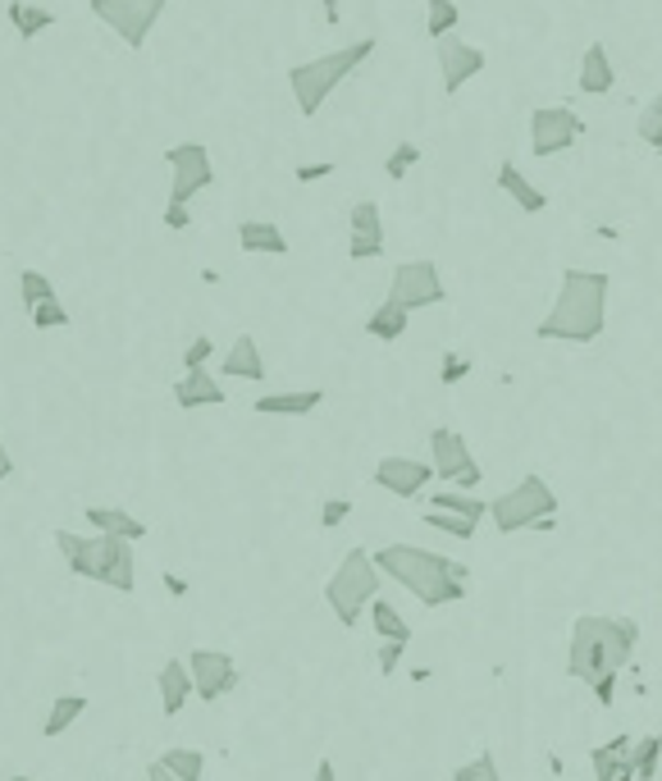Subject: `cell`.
I'll return each instance as SVG.
<instances>
[{
    "label": "cell",
    "instance_id": "cell-1",
    "mask_svg": "<svg viewBox=\"0 0 662 781\" xmlns=\"http://www.w3.org/2000/svg\"><path fill=\"white\" fill-rule=\"evenodd\" d=\"M370 562H375L379 576H389L402 590H412L425 608H444V604L466 598V581H471L466 562L444 558L435 549H421V544H385V549L370 553Z\"/></svg>",
    "mask_w": 662,
    "mask_h": 781
},
{
    "label": "cell",
    "instance_id": "cell-2",
    "mask_svg": "<svg viewBox=\"0 0 662 781\" xmlns=\"http://www.w3.org/2000/svg\"><path fill=\"white\" fill-rule=\"evenodd\" d=\"M607 289H613V275L603 270H576V266L563 270L557 302L534 325V334L544 343H594L607 329Z\"/></svg>",
    "mask_w": 662,
    "mask_h": 781
},
{
    "label": "cell",
    "instance_id": "cell-3",
    "mask_svg": "<svg viewBox=\"0 0 662 781\" xmlns=\"http://www.w3.org/2000/svg\"><path fill=\"white\" fill-rule=\"evenodd\" d=\"M640 649V621L635 617H576L567 644V676L576 681H599V676H622Z\"/></svg>",
    "mask_w": 662,
    "mask_h": 781
},
{
    "label": "cell",
    "instance_id": "cell-4",
    "mask_svg": "<svg viewBox=\"0 0 662 781\" xmlns=\"http://www.w3.org/2000/svg\"><path fill=\"white\" fill-rule=\"evenodd\" d=\"M370 56H375V37H362V42H347V46L329 50V56H316L307 65H293L288 69V88H293V101H297L302 119H316L324 110V101L334 96Z\"/></svg>",
    "mask_w": 662,
    "mask_h": 781
},
{
    "label": "cell",
    "instance_id": "cell-5",
    "mask_svg": "<svg viewBox=\"0 0 662 781\" xmlns=\"http://www.w3.org/2000/svg\"><path fill=\"white\" fill-rule=\"evenodd\" d=\"M379 581H385V576L375 571L370 553H366V549H347L343 562H339V571L324 581V604H329V613H334L343 627L352 631L356 621L366 617L370 598H379Z\"/></svg>",
    "mask_w": 662,
    "mask_h": 781
},
{
    "label": "cell",
    "instance_id": "cell-6",
    "mask_svg": "<svg viewBox=\"0 0 662 781\" xmlns=\"http://www.w3.org/2000/svg\"><path fill=\"white\" fill-rule=\"evenodd\" d=\"M489 516L503 535H517V531H540V521H553L557 516V493L544 476H521L507 493L489 503Z\"/></svg>",
    "mask_w": 662,
    "mask_h": 781
},
{
    "label": "cell",
    "instance_id": "cell-7",
    "mask_svg": "<svg viewBox=\"0 0 662 781\" xmlns=\"http://www.w3.org/2000/svg\"><path fill=\"white\" fill-rule=\"evenodd\" d=\"M87 10L129 50H142L151 33H156L161 14L169 10V0H87Z\"/></svg>",
    "mask_w": 662,
    "mask_h": 781
},
{
    "label": "cell",
    "instance_id": "cell-8",
    "mask_svg": "<svg viewBox=\"0 0 662 781\" xmlns=\"http://www.w3.org/2000/svg\"><path fill=\"white\" fill-rule=\"evenodd\" d=\"M429 471H435L444 485H457L462 493L485 485V471H480V462H475V453L466 444V434L452 430V426H435V430H429Z\"/></svg>",
    "mask_w": 662,
    "mask_h": 781
},
{
    "label": "cell",
    "instance_id": "cell-9",
    "mask_svg": "<svg viewBox=\"0 0 662 781\" xmlns=\"http://www.w3.org/2000/svg\"><path fill=\"white\" fill-rule=\"evenodd\" d=\"M165 165H169V201L178 206H192V197H201L215 184V161H211V147L206 142H174L165 151Z\"/></svg>",
    "mask_w": 662,
    "mask_h": 781
},
{
    "label": "cell",
    "instance_id": "cell-10",
    "mask_svg": "<svg viewBox=\"0 0 662 781\" xmlns=\"http://www.w3.org/2000/svg\"><path fill=\"white\" fill-rule=\"evenodd\" d=\"M389 302H393V306H402L406 316H412V311H425V306L448 302L444 275H439L435 260H402V266H393V279H389Z\"/></svg>",
    "mask_w": 662,
    "mask_h": 781
},
{
    "label": "cell",
    "instance_id": "cell-11",
    "mask_svg": "<svg viewBox=\"0 0 662 781\" xmlns=\"http://www.w3.org/2000/svg\"><path fill=\"white\" fill-rule=\"evenodd\" d=\"M580 138H584V119L571 106H540L530 115V155L534 161L571 151Z\"/></svg>",
    "mask_w": 662,
    "mask_h": 781
},
{
    "label": "cell",
    "instance_id": "cell-12",
    "mask_svg": "<svg viewBox=\"0 0 662 781\" xmlns=\"http://www.w3.org/2000/svg\"><path fill=\"white\" fill-rule=\"evenodd\" d=\"M184 663H188V676H192V695L206 699V704L224 699L228 690H238V681H243L234 654H224V649H192Z\"/></svg>",
    "mask_w": 662,
    "mask_h": 781
},
{
    "label": "cell",
    "instance_id": "cell-13",
    "mask_svg": "<svg viewBox=\"0 0 662 781\" xmlns=\"http://www.w3.org/2000/svg\"><path fill=\"white\" fill-rule=\"evenodd\" d=\"M435 46H439V83H444V96H457V92L471 83V78H480V73H485V65H489L485 50L471 46V42H462L457 33L439 37Z\"/></svg>",
    "mask_w": 662,
    "mask_h": 781
},
{
    "label": "cell",
    "instance_id": "cell-14",
    "mask_svg": "<svg viewBox=\"0 0 662 781\" xmlns=\"http://www.w3.org/2000/svg\"><path fill=\"white\" fill-rule=\"evenodd\" d=\"M96 585L119 590V594H133L138 590V558H133V544L119 539V535H96Z\"/></svg>",
    "mask_w": 662,
    "mask_h": 781
},
{
    "label": "cell",
    "instance_id": "cell-15",
    "mask_svg": "<svg viewBox=\"0 0 662 781\" xmlns=\"http://www.w3.org/2000/svg\"><path fill=\"white\" fill-rule=\"evenodd\" d=\"M435 471H429V462H416V457H402V453H389L375 462V485L393 493V499H416V493L429 489Z\"/></svg>",
    "mask_w": 662,
    "mask_h": 781
},
{
    "label": "cell",
    "instance_id": "cell-16",
    "mask_svg": "<svg viewBox=\"0 0 662 781\" xmlns=\"http://www.w3.org/2000/svg\"><path fill=\"white\" fill-rule=\"evenodd\" d=\"M576 88L584 96H607L617 88V69H613V56H607L603 42H590L580 56V73H576Z\"/></svg>",
    "mask_w": 662,
    "mask_h": 781
},
{
    "label": "cell",
    "instance_id": "cell-17",
    "mask_svg": "<svg viewBox=\"0 0 662 781\" xmlns=\"http://www.w3.org/2000/svg\"><path fill=\"white\" fill-rule=\"evenodd\" d=\"M220 375H224V380H251V384H261V380H265V357H261L257 338L238 334L234 343H228V352L220 357Z\"/></svg>",
    "mask_w": 662,
    "mask_h": 781
},
{
    "label": "cell",
    "instance_id": "cell-18",
    "mask_svg": "<svg viewBox=\"0 0 662 781\" xmlns=\"http://www.w3.org/2000/svg\"><path fill=\"white\" fill-rule=\"evenodd\" d=\"M174 403L184 411H197V407H224L228 394L211 371H184V380H174Z\"/></svg>",
    "mask_w": 662,
    "mask_h": 781
},
{
    "label": "cell",
    "instance_id": "cell-19",
    "mask_svg": "<svg viewBox=\"0 0 662 781\" xmlns=\"http://www.w3.org/2000/svg\"><path fill=\"white\" fill-rule=\"evenodd\" d=\"M156 690H161V713H165V718H178V713H184V704L192 699L188 663H184V658H169V663L156 672Z\"/></svg>",
    "mask_w": 662,
    "mask_h": 781
},
{
    "label": "cell",
    "instance_id": "cell-20",
    "mask_svg": "<svg viewBox=\"0 0 662 781\" xmlns=\"http://www.w3.org/2000/svg\"><path fill=\"white\" fill-rule=\"evenodd\" d=\"M324 403V388H284V394H261L251 403L257 416H311Z\"/></svg>",
    "mask_w": 662,
    "mask_h": 781
},
{
    "label": "cell",
    "instance_id": "cell-21",
    "mask_svg": "<svg viewBox=\"0 0 662 781\" xmlns=\"http://www.w3.org/2000/svg\"><path fill=\"white\" fill-rule=\"evenodd\" d=\"M87 526H96V535H119V539H129V544H142L151 535V526L142 516L133 512H123V508H87Z\"/></svg>",
    "mask_w": 662,
    "mask_h": 781
},
{
    "label": "cell",
    "instance_id": "cell-22",
    "mask_svg": "<svg viewBox=\"0 0 662 781\" xmlns=\"http://www.w3.org/2000/svg\"><path fill=\"white\" fill-rule=\"evenodd\" d=\"M238 247L251 256H288V238L274 220H243L238 224Z\"/></svg>",
    "mask_w": 662,
    "mask_h": 781
},
{
    "label": "cell",
    "instance_id": "cell-23",
    "mask_svg": "<svg viewBox=\"0 0 662 781\" xmlns=\"http://www.w3.org/2000/svg\"><path fill=\"white\" fill-rule=\"evenodd\" d=\"M498 188L521 206V215H540V211H548V193H544V188H534L512 161H503V165H498Z\"/></svg>",
    "mask_w": 662,
    "mask_h": 781
},
{
    "label": "cell",
    "instance_id": "cell-24",
    "mask_svg": "<svg viewBox=\"0 0 662 781\" xmlns=\"http://www.w3.org/2000/svg\"><path fill=\"white\" fill-rule=\"evenodd\" d=\"M56 549L64 558V567L73 576L92 581L96 576V535H79V531H56Z\"/></svg>",
    "mask_w": 662,
    "mask_h": 781
},
{
    "label": "cell",
    "instance_id": "cell-25",
    "mask_svg": "<svg viewBox=\"0 0 662 781\" xmlns=\"http://www.w3.org/2000/svg\"><path fill=\"white\" fill-rule=\"evenodd\" d=\"M429 508L448 512V516H462V521H471V526H480V521L489 516V503L480 499V493H462V489H435L429 493Z\"/></svg>",
    "mask_w": 662,
    "mask_h": 781
},
{
    "label": "cell",
    "instance_id": "cell-26",
    "mask_svg": "<svg viewBox=\"0 0 662 781\" xmlns=\"http://www.w3.org/2000/svg\"><path fill=\"white\" fill-rule=\"evenodd\" d=\"M10 28L23 37V42H33V37H42L46 28H56V10H46V5H37V0H10Z\"/></svg>",
    "mask_w": 662,
    "mask_h": 781
},
{
    "label": "cell",
    "instance_id": "cell-27",
    "mask_svg": "<svg viewBox=\"0 0 662 781\" xmlns=\"http://www.w3.org/2000/svg\"><path fill=\"white\" fill-rule=\"evenodd\" d=\"M87 709H92V704H87V695H60V699H56V704H50V709H46V718H42V736H46V741H56V736H64V732H69V726H73V722H79V718H83Z\"/></svg>",
    "mask_w": 662,
    "mask_h": 781
},
{
    "label": "cell",
    "instance_id": "cell-28",
    "mask_svg": "<svg viewBox=\"0 0 662 781\" xmlns=\"http://www.w3.org/2000/svg\"><path fill=\"white\" fill-rule=\"evenodd\" d=\"M406 325H412V316H406L402 306H393L389 298L379 302V306L370 311V316H366V334H370V338H379V343H398V338L406 334Z\"/></svg>",
    "mask_w": 662,
    "mask_h": 781
},
{
    "label": "cell",
    "instance_id": "cell-29",
    "mask_svg": "<svg viewBox=\"0 0 662 781\" xmlns=\"http://www.w3.org/2000/svg\"><path fill=\"white\" fill-rule=\"evenodd\" d=\"M174 781H201L206 777V754H201L197 745H174V749H165L161 759H156Z\"/></svg>",
    "mask_w": 662,
    "mask_h": 781
},
{
    "label": "cell",
    "instance_id": "cell-30",
    "mask_svg": "<svg viewBox=\"0 0 662 781\" xmlns=\"http://www.w3.org/2000/svg\"><path fill=\"white\" fill-rule=\"evenodd\" d=\"M630 736L622 732V736H613L607 745H594L590 749V763H594V781H617V772L626 768V759H630Z\"/></svg>",
    "mask_w": 662,
    "mask_h": 781
},
{
    "label": "cell",
    "instance_id": "cell-31",
    "mask_svg": "<svg viewBox=\"0 0 662 781\" xmlns=\"http://www.w3.org/2000/svg\"><path fill=\"white\" fill-rule=\"evenodd\" d=\"M370 627L379 640H402L412 644V627H406V617L389 604V598H370Z\"/></svg>",
    "mask_w": 662,
    "mask_h": 781
},
{
    "label": "cell",
    "instance_id": "cell-32",
    "mask_svg": "<svg viewBox=\"0 0 662 781\" xmlns=\"http://www.w3.org/2000/svg\"><path fill=\"white\" fill-rule=\"evenodd\" d=\"M630 772H635V781H658V763H662V736L653 732V736H640L630 745Z\"/></svg>",
    "mask_w": 662,
    "mask_h": 781
},
{
    "label": "cell",
    "instance_id": "cell-33",
    "mask_svg": "<svg viewBox=\"0 0 662 781\" xmlns=\"http://www.w3.org/2000/svg\"><path fill=\"white\" fill-rule=\"evenodd\" d=\"M352 238H366V243H385V215H379V201H356L352 215H347Z\"/></svg>",
    "mask_w": 662,
    "mask_h": 781
},
{
    "label": "cell",
    "instance_id": "cell-34",
    "mask_svg": "<svg viewBox=\"0 0 662 781\" xmlns=\"http://www.w3.org/2000/svg\"><path fill=\"white\" fill-rule=\"evenodd\" d=\"M457 23H462V10H457V0H425V33L429 37H448L457 33Z\"/></svg>",
    "mask_w": 662,
    "mask_h": 781
},
{
    "label": "cell",
    "instance_id": "cell-35",
    "mask_svg": "<svg viewBox=\"0 0 662 781\" xmlns=\"http://www.w3.org/2000/svg\"><path fill=\"white\" fill-rule=\"evenodd\" d=\"M421 165V142H398L389 155H385V178H393V184H402L406 174H412Z\"/></svg>",
    "mask_w": 662,
    "mask_h": 781
},
{
    "label": "cell",
    "instance_id": "cell-36",
    "mask_svg": "<svg viewBox=\"0 0 662 781\" xmlns=\"http://www.w3.org/2000/svg\"><path fill=\"white\" fill-rule=\"evenodd\" d=\"M452 781H503V772H498V759H494V749H480L475 759H466L462 768L452 772Z\"/></svg>",
    "mask_w": 662,
    "mask_h": 781
},
{
    "label": "cell",
    "instance_id": "cell-37",
    "mask_svg": "<svg viewBox=\"0 0 662 781\" xmlns=\"http://www.w3.org/2000/svg\"><path fill=\"white\" fill-rule=\"evenodd\" d=\"M19 298H23V306H37V302H46V298H56V283H50L42 270H19Z\"/></svg>",
    "mask_w": 662,
    "mask_h": 781
},
{
    "label": "cell",
    "instance_id": "cell-38",
    "mask_svg": "<svg viewBox=\"0 0 662 781\" xmlns=\"http://www.w3.org/2000/svg\"><path fill=\"white\" fill-rule=\"evenodd\" d=\"M425 526H435V531H444V535H452V539H462V544L475 539V526H471V521L448 516V512H435V508H425Z\"/></svg>",
    "mask_w": 662,
    "mask_h": 781
},
{
    "label": "cell",
    "instance_id": "cell-39",
    "mask_svg": "<svg viewBox=\"0 0 662 781\" xmlns=\"http://www.w3.org/2000/svg\"><path fill=\"white\" fill-rule=\"evenodd\" d=\"M28 316H33L37 329H64V325H69V306H64L60 298H46V302H37V306L28 311Z\"/></svg>",
    "mask_w": 662,
    "mask_h": 781
},
{
    "label": "cell",
    "instance_id": "cell-40",
    "mask_svg": "<svg viewBox=\"0 0 662 781\" xmlns=\"http://www.w3.org/2000/svg\"><path fill=\"white\" fill-rule=\"evenodd\" d=\"M211 357H215V338L197 334L192 343L184 348V371H206V366H211Z\"/></svg>",
    "mask_w": 662,
    "mask_h": 781
},
{
    "label": "cell",
    "instance_id": "cell-41",
    "mask_svg": "<svg viewBox=\"0 0 662 781\" xmlns=\"http://www.w3.org/2000/svg\"><path fill=\"white\" fill-rule=\"evenodd\" d=\"M635 133H640V142H649V147L658 142V133H662V92L640 110V124H635Z\"/></svg>",
    "mask_w": 662,
    "mask_h": 781
},
{
    "label": "cell",
    "instance_id": "cell-42",
    "mask_svg": "<svg viewBox=\"0 0 662 781\" xmlns=\"http://www.w3.org/2000/svg\"><path fill=\"white\" fill-rule=\"evenodd\" d=\"M471 371H475V361L466 352H444V361H439V380L444 384H462Z\"/></svg>",
    "mask_w": 662,
    "mask_h": 781
},
{
    "label": "cell",
    "instance_id": "cell-43",
    "mask_svg": "<svg viewBox=\"0 0 662 781\" xmlns=\"http://www.w3.org/2000/svg\"><path fill=\"white\" fill-rule=\"evenodd\" d=\"M402 654H406V644H402V640H379V649H375L379 676H393V672L402 667Z\"/></svg>",
    "mask_w": 662,
    "mask_h": 781
},
{
    "label": "cell",
    "instance_id": "cell-44",
    "mask_svg": "<svg viewBox=\"0 0 662 781\" xmlns=\"http://www.w3.org/2000/svg\"><path fill=\"white\" fill-rule=\"evenodd\" d=\"M347 516H352V499H324L320 503V526L324 531H339Z\"/></svg>",
    "mask_w": 662,
    "mask_h": 781
},
{
    "label": "cell",
    "instance_id": "cell-45",
    "mask_svg": "<svg viewBox=\"0 0 662 781\" xmlns=\"http://www.w3.org/2000/svg\"><path fill=\"white\" fill-rule=\"evenodd\" d=\"M334 170H339L334 161H311V165H297L293 178H297V184H320V178H329Z\"/></svg>",
    "mask_w": 662,
    "mask_h": 781
},
{
    "label": "cell",
    "instance_id": "cell-46",
    "mask_svg": "<svg viewBox=\"0 0 662 781\" xmlns=\"http://www.w3.org/2000/svg\"><path fill=\"white\" fill-rule=\"evenodd\" d=\"M165 229H169V233H188V229H192V206L169 201V206H165Z\"/></svg>",
    "mask_w": 662,
    "mask_h": 781
},
{
    "label": "cell",
    "instance_id": "cell-47",
    "mask_svg": "<svg viewBox=\"0 0 662 781\" xmlns=\"http://www.w3.org/2000/svg\"><path fill=\"white\" fill-rule=\"evenodd\" d=\"M617 681H622V676H599V681H590V690H594V699H599L603 709L617 699Z\"/></svg>",
    "mask_w": 662,
    "mask_h": 781
},
{
    "label": "cell",
    "instance_id": "cell-48",
    "mask_svg": "<svg viewBox=\"0 0 662 781\" xmlns=\"http://www.w3.org/2000/svg\"><path fill=\"white\" fill-rule=\"evenodd\" d=\"M347 256H352V260H375V256H385V243H366V238H352V243H347Z\"/></svg>",
    "mask_w": 662,
    "mask_h": 781
},
{
    "label": "cell",
    "instance_id": "cell-49",
    "mask_svg": "<svg viewBox=\"0 0 662 781\" xmlns=\"http://www.w3.org/2000/svg\"><path fill=\"white\" fill-rule=\"evenodd\" d=\"M165 590H169V594H174V598H184V594H188V590H192V585H188V581H184V576H174V571H165Z\"/></svg>",
    "mask_w": 662,
    "mask_h": 781
},
{
    "label": "cell",
    "instance_id": "cell-50",
    "mask_svg": "<svg viewBox=\"0 0 662 781\" xmlns=\"http://www.w3.org/2000/svg\"><path fill=\"white\" fill-rule=\"evenodd\" d=\"M10 476H14V457L5 448V439H0V480H10Z\"/></svg>",
    "mask_w": 662,
    "mask_h": 781
},
{
    "label": "cell",
    "instance_id": "cell-51",
    "mask_svg": "<svg viewBox=\"0 0 662 781\" xmlns=\"http://www.w3.org/2000/svg\"><path fill=\"white\" fill-rule=\"evenodd\" d=\"M316 781H339V768H334V759H320V763H316Z\"/></svg>",
    "mask_w": 662,
    "mask_h": 781
},
{
    "label": "cell",
    "instance_id": "cell-52",
    "mask_svg": "<svg viewBox=\"0 0 662 781\" xmlns=\"http://www.w3.org/2000/svg\"><path fill=\"white\" fill-rule=\"evenodd\" d=\"M142 781H174V777H169V772H165L161 763H146V772H142Z\"/></svg>",
    "mask_w": 662,
    "mask_h": 781
},
{
    "label": "cell",
    "instance_id": "cell-53",
    "mask_svg": "<svg viewBox=\"0 0 662 781\" xmlns=\"http://www.w3.org/2000/svg\"><path fill=\"white\" fill-rule=\"evenodd\" d=\"M320 10H324L329 23H339V0H320Z\"/></svg>",
    "mask_w": 662,
    "mask_h": 781
},
{
    "label": "cell",
    "instance_id": "cell-54",
    "mask_svg": "<svg viewBox=\"0 0 662 781\" xmlns=\"http://www.w3.org/2000/svg\"><path fill=\"white\" fill-rule=\"evenodd\" d=\"M617 781H635V772H630V763H626V768L617 772Z\"/></svg>",
    "mask_w": 662,
    "mask_h": 781
},
{
    "label": "cell",
    "instance_id": "cell-55",
    "mask_svg": "<svg viewBox=\"0 0 662 781\" xmlns=\"http://www.w3.org/2000/svg\"><path fill=\"white\" fill-rule=\"evenodd\" d=\"M10 781H37V777H28V772H19V777H10Z\"/></svg>",
    "mask_w": 662,
    "mask_h": 781
},
{
    "label": "cell",
    "instance_id": "cell-56",
    "mask_svg": "<svg viewBox=\"0 0 662 781\" xmlns=\"http://www.w3.org/2000/svg\"><path fill=\"white\" fill-rule=\"evenodd\" d=\"M653 151H658V155H662V133H658V142H653Z\"/></svg>",
    "mask_w": 662,
    "mask_h": 781
}]
</instances>
